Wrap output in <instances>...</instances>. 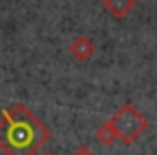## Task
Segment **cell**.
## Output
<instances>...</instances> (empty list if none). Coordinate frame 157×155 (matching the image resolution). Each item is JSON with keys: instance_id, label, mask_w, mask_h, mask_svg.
Returning a JSON list of instances; mask_svg holds the SVG:
<instances>
[{"instance_id": "obj_1", "label": "cell", "mask_w": 157, "mask_h": 155, "mask_svg": "<svg viewBox=\"0 0 157 155\" xmlns=\"http://www.w3.org/2000/svg\"><path fill=\"white\" fill-rule=\"evenodd\" d=\"M52 138V131L24 103L2 110L0 121V151L5 155H35Z\"/></svg>"}, {"instance_id": "obj_2", "label": "cell", "mask_w": 157, "mask_h": 155, "mask_svg": "<svg viewBox=\"0 0 157 155\" xmlns=\"http://www.w3.org/2000/svg\"><path fill=\"white\" fill-rule=\"evenodd\" d=\"M118 140L125 144V146H131L146 129H148V118L133 106V103H123L110 118Z\"/></svg>"}, {"instance_id": "obj_3", "label": "cell", "mask_w": 157, "mask_h": 155, "mask_svg": "<svg viewBox=\"0 0 157 155\" xmlns=\"http://www.w3.org/2000/svg\"><path fill=\"white\" fill-rule=\"evenodd\" d=\"M69 54H71L75 60H80V63L93 58V54H95V43H93V39H88L86 35H78V37L71 39V43H69Z\"/></svg>"}, {"instance_id": "obj_4", "label": "cell", "mask_w": 157, "mask_h": 155, "mask_svg": "<svg viewBox=\"0 0 157 155\" xmlns=\"http://www.w3.org/2000/svg\"><path fill=\"white\" fill-rule=\"evenodd\" d=\"M136 7V0H103V9L110 11L114 17H125Z\"/></svg>"}, {"instance_id": "obj_5", "label": "cell", "mask_w": 157, "mask_h": 155, "mask_svg": "<svg viewBox=\"0 0 157 155\" xmlns=\"http://www.w3.org/2000/svg\"><path fill=\"white\" fill-rule=\"evenodd\" d=\"M95 138H97V142L103 144V146H110V144H114V142L118 140V136H116V131H114V127H112L110 121H105V123H101V125L97 127Z\"/></svg>"}, {"instance_id": "obj_6", "label": "cell", "mask_w": 157, "mask_h": 155, "mask_svg": "<svg viewBox=\"0 0 157 155\" xmlns=\"http://www.w3.org/2000/svg\"><path fill=\"white\" fill-rule=\"evenodd\" d=\"M73 155H95V153H93V149H90V146L82 144V146H78V149L73 151Z\"/></svg>"}, {"instance_id": "obj_7", "label": "cell", "mask_w": 157, "mask_h": 155, "mask_svg": "<svg viewBox=\"0 0 157 155\" xmlns=\"http://www.w3.org/2000/svg\"><path fill=\"white\" fill-rule=\"evenodd\" d=\"M41 155H56V153H52V151H45V153H41Z\"/></svg>"}]
</instances>
